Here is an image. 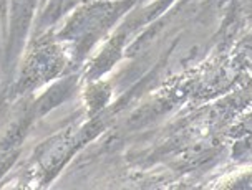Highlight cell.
<instances>
[{"mask_svg":"<svg viewBox=\"0 0 252 190\" xmlns=\"http://www.w3.org/2000/svg\"><path fill=\"white\" fill-rule=\"evenodd\" d=\"M129 3L125 0H90L78 7L58 33V40L73 45L76 58L88 52L98 38L121 17Z\"/></svg>","mask_w":252,"mask_h":190,"instance_id":"obj_1","label":"cell"},{"mask_svg":"<svg viewBox=\"0 0 252 190\" xmlns=\"http://www.w3.org/2000/svg\"><path fill=\"white\" fill-rule=\"evenodd\" d=\"M65 63L66 56L58 45L47 42L38 43L27 58L17 86L22 91L38 88V86L60 75Z\"/></svg>","mask_w":252,"mask_h":190,"instance_id":"obj_2","label":"cell"},{"mask_svg":"<svg viewBox=\"0 0 252 190\" xmlns=\"http://www.w3.org/2000/svg\"><path fill=\"white\" fill-rule=\"evenodd\" d=\"M85 2H90V0H50L47 10L43 13V20L55 22L62 15H65L66 12H70L71 8L82 5Z\"/></svg>","mask_w":252,"mask_h":190,"instance_id":"obj_3","label":"cell"},{"mask_svg":"<svg viewBox=\"0 0 252 190\" xmlns=\"http://www.w3.org/2000/svg\"><path fill=\"white\" fill-rule=\"evenodd\" d=\"M241 129L244 131V133L252 134V114H249L244 121H242V123H241Z\"/></svg>","mask_w":252,"mask_h":190,"instance_id":"obj_4","label":"cell"},{"mask_svg":"<svg viewBox=\"0 0 252 190\" xmlns=\"http://www.w3.org/2000/svg\"><path fill=\"white\" fill-rule=\"evenodd\" d=\"M244 12L247 13V17L252 20V0H244Z\"/></svg>","mask_w":252,"mask_h":190,"instance_id":"obj_5","label":"cell"}]
</instances>
